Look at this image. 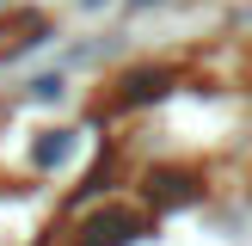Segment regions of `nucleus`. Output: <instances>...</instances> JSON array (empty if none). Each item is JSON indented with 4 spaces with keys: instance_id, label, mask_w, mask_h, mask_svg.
Returning a JSON list of instances; mask_svg holds the SVG:
<instances>
[{
    "instance_id": "obj_3",
    "label": "nucleus",
    "mask_w": 252,
    "mask_h": 246,
    "mask_svg": "<svg viewBox=\"0 0 252 246\" xmlns=\"http://www.w3.org/2000/svg\"><path fill=\"white\" fill-rule=\"evenodd\" d=\"M166 80H172V68H135V74H123L117 80V105H148V98L166 92Z\"/></svg>"
},
{
    "instance_id": "obj_1",
    "label": "nucleus",
    "mask_w": 252,
    "mask_h": 246,
    "mask_svg": "<svg viewBox=\"0 0 252 246\" xmlns=\"http://www.w3.org/2000/svg\"><path fill=\"white\" fill-rule=\"evenodd\" d=\"M142 234H148V215L117 203V209H98L93 221H80V240L74 246H123V240H142Z\"/></svg>"
},
{
    "instance_id": "obj_2",
    "label": "nucleus",
    "mask_w": 252,
    "mask_h": 246,
    "mask_svg": "<svg viewBox=\"0 0 252 246\" xmlns=\"http://www.w3.org/2000/svg\"><path fill=\"white\" fill-rule=\"evenodd\" d=\"M142 197H148V203H172V197H179V203H191V197H197V179H191V172H172V166H160V172H148V179H142Z\"/></svg>"
}]
</instances>
